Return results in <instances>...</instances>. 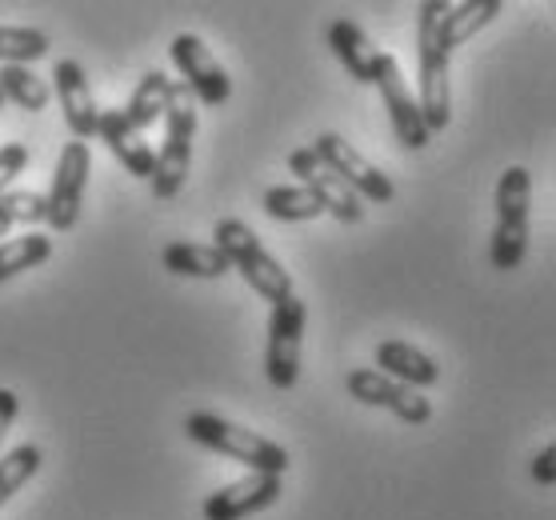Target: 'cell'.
Returning a JSON list of instances; mask_svg holds the SVG:
<instances>
[{
    "label": "cell",
    "instance_id": "cell-24",
    "mask_svg": "<svg viewBox=\"0 0 556 520\" xmlns=\"http://www.w3.org/2000/svg\"><path fill=\"white\" fill-rule=\"evenodd\" d=\"M40 56H49V37L37 28H13L0 25V64H33Z\"/></svg>",
    "mask_w": 556,
    "mask_h": 520
},
{
    "label": "cell",
    "instance_id": "cell-3",
    "mask_svg": "<svg viewBox=\"0 0 556 520\" xmlns=\"http://www.w3.org/2000/svg\"><path fill=\"white\" fill-rule=\"evenodd\" d=\"M501 13H505L501 0H465V4L425 0V4L417 9V49L453 56L456 45L472 40L481 28L493 25Z\"/></svg>",
    "mask_w": 556,
    "mask_h": 520
},
{
    "label": "cell",
    "instance_id": "cell-12",
    "mask_svg": "<svg viewBox=\"0 0 556 520\" xmlns=\"http://www.w3.org/2000/svg\"><path fill=\"white\" fill-rule=\"evenodd\" d=\"M289 168L301 177L304 189L325 204V213H332L337 220H344V225H361V220H365V204H361V196H356L353 189H344L341 180L316 161L313 149H296V153L289 156Z\"/></svg>",
    "mask_w": 556,
    "mask_h": 520
},
{
    "label": "cell",
    "instance_id": "cell-19",
    "mask_svg": "<svg viewBox=\"0 0 556 520\" xmlns=\"http://www.w3.org/2000/svg\"><path fill=\"white\" fill-rule=\"evenodd\" d=\"M168 101H173V80H168L165 68H149L144 77H140V85L132 89V97H128V125L137 128V132H144V128L161 125L168 113Z\"/></svg>",
    "mask_w": 556,
    "mask_h": 520
},
{
    "label": "cell",
    "instance_id": "cell-31",
    "mask_svg": "<svg viewBox=\"0 0 556 520\" xmlns=\"http://www.w3.org/2000/svg\"><path fill=\"white\" fill-rule=\"evenodd\" d=\"M4 232H9V229H4V225H0V237H4Z\"/></svg>",
    "mask_w": 556,
    "mask_h": 520
},
{
    "label": "cell",
    "instance_id": "cell-27",
    "mask_svg": "<svg viewBox=\"0 0 556 520\" xmlns=\"http://www.w3.org/2000/svg\"><path fill=\"white\" fill-rule=\"evenodd\" d=\"M25 165H28V149L25 144H0V196L9 192V185H13L21 173H25Z\"/></svg>",
    "mask_w": 556,
    "mask_h": 520
},
{
    "label": "cell",
    "instance_id": "cell-30",
    "mask_svg": "<svg viewBox=\"0 0 556 520\" xmlns=\"http://www.w3.org/2000/svg\"><path fill=\"white\" fill-rule=\"evenodd\" d=\"M0 109H4V92H0Z\"/></svg>",
    "mask_w": 556,
    "mask_h": 520
},
{
    "label": "cell",
    "instance_id": "cell-6",
    "mask_svg": "<svg viewBox=\"0 0 556 520\" xmlns=\"http://www.w3.org/2000/svg\"><path fill=\"white\" fill-rule=\"evenodd\" d=\"M304 317H308V308H304V301L296 296V292L273 305L268 344H265V372H268V384L280 389V393L301 381Z\"/></svg>",
    "mask_w": 556,
    "mask_h": 520
},
{
    "label": "cell",
    "instance_id": "cell-8",
    "mask_svg": "<svg viewBox=\"0 0 556 520\" xmlns=\"http://www.w3.org/2000/svg\"><path fill=\"white\" fill-rule=\"evenodd\" d=\"M92 173V153L89 144L68 140L56 156V173H52V189L45 196V220L52 232H73L80 220V204H85V185Z\"/></svg>",
    "mask_w": 556,
    "mask_h": 520
},
{
    "label": "cell",
    "instance_id": "cell-14",
    "mask_svg": "<svg viewBox=\"0 0 556 520\" xmlns=\"http://www.w3.org/2000/svg\"><path fill=\"white\" fill-rule=\"evenodd\" d=\"M280 496V477H265V472H249L244 481H232L225 489H216L204 500V520H244L268 508Z\"/></svg>",
    "mask_w": 556,
    "mask_h": 520
},
{
    "label": "cell",
    "instance_id": "cell-9",
    "mask_svg": "<svg viewBox=\"0 0 556 520\" xmlns=\"http://www.w3.org/2000/svg\"><path fill=\"white\" fill-rule=\"evenodd\" d=\"M168 52H173V64L180 68V77H185L189 92L201 104H208V109H220V104L232 97V80H228L225 64L216 61L213 49H208L201 37H192V33H180V37L173 40V49H168Z\"/></svg>",
    "mask_w": 556,
    "mask_h": 520
},
{
    "label": "cell",
    "instance_id": "cell-25",
    "mask_svg": "<svg viewBox=\"0 0 556 520\" xmlns=\"http://www.w3.org/2000/svg\"><path fill=\"white\" fill-rule=\"evenodd\" d=\"M40 460H45V453H40L37 444H21L9 457H0V505H4L16 489H25V484L37 477Z\"/></svg>",
    "mask_w": 556,
    "mask_h": 520
},
{
    "label": "cell",
    "instance_id": "cell-13",
    "mask_svg": "<svg viewBox=\"0 0 556 520\" xmlns=\"http://www.w3.org/2000/svg\"><path fill=\"white\" fill-rule=\"evenodd\" d=\"M52 92H56V101L64 109V121L73 128V140H92L97 137V101H92V89H89V77H85V68L76 61H56L52 64Z\"/></svg>",
    "mask_w": 556,
    "mask_h": 520
},
{
    "label": "cell",
    "instance_id": "cell-4",
    "mask_svg": "<svg viewBox=\"0 0 556 520\" xmlns=\"http://www.w3.org/2000/svg\"><path fill=\"white\" fill-rule=\"evenodd\" d=\"M192 137H197V104L185 80H173V101L165 113V144L156 153V168H152V196L156 201H173L185 189L192 165Z\"/></svg>",
    "mask_w": 556,
    "mask_h": 520
},
{
    "label": "cell",
    "instance_id": "cell-7",
    "mask_svg": "<svg viewBox=\"0 0 556 520\" xmlns=\"http://www.w3.org/2000/svg\"><path fill=\"white\" fill-rule=\"evenodd\" d=\"M316 153V161L329 168L332 177L341 180L344 189H353L356 196H365V201L372 204H389L392 196H396V189H392L389 173H380L368 156H361L349 144V140L341 137V132H320V137L308 144Z\"/></svg>",
    "mask_w": 556,
    "mask_h": 520
},
{
    "label": "cell",
    "instance_id": "cell-11",
    "mask_svg": "<svg viewBox=\"0 0 556 520\" xmlns=\"http://www.w3.org/2000/svg\"><path fill=\"white\" fill-rule=\"evenodd\" d=\"M377 89H380V101H384V113H389V125H392V132H396V140H401L405 149H413V153H420L432 137H429V128H425V121H420L417 97L408 92L401 64H396V56H389V52H380Z\"/></svg>",
    "mask_w": 556,
    "mask_h": 520
},
{
    "label": "cell",
    "instance_id": "cell-10",
    "mask_svg": "<svg viewBox=\"0 0 556 520\" xmlns=\"http://www.w3.org/2000/svg\"><path fill=\"white\" fill-rule=\"evenodd\" d=\"M344 384H349L353 401L372 405V408H389L392 417H401L405 424H429L432 420V401H425V396H420L417 389H408V384H396L392 377H384L380 368H353Z\"/></svg>",
    "mask_w": 556,
    "mask_h": 520
},
{
    "label": "cell",
    "instance_id": "cell-26",
    "mask_svg": "<svg viewBox=\"0 0 556 520\" xmlns=\"http://www.w3.org/2000/svg\"><path fill=\"white\" fill-rule=\"evenodd\" d=\"M45 220V196L40 192H4L0 196V225L13 229V225H37Z\"/></svg>",
    "mask_w": 556,
    "mask_h": 520
},
{
    "label": "cell",
    "instance_id": "cell-5",
    "mask_svg": "<svg viewBox=\"0 0 556 520\" xmlns=\"http://www.w3.org/2000/svg\"><path fill=\"white\" fill-rule=\"evenodd\" d=\"M529 196L532 177L525 165H508L496 180V229H493V265L501 272L520 268L529 253Z\"/></svg>",
    "mask_w": 556,
    "mask_h": 520
},
{
    "label": "cell",
    "instance_id": "cell-16",
    "mask_svg": "<svg viewBox=\"0 0 556 520\" xmlns=\"http://www.w3.org/2000/svg\"><path fill=\"white\" fill-rule=\"evenodd\" d=\"M420 121L432 132H444L453 121V80H448V56L420 52Z\"/></svg>",
    "mask_w": 556,
    "mask_h": 520
},
{
    "label": "cell",
    "instance_id": "cell-15",
    "mask_svg": "<svg viewBox=\"0 0 556 520\" xmlns=\"http://www.w3.org/2000/svg\"><path fill=\"white\" fill-rule=\"evenodd\" d=\"M97 137L113 149V156L128 168V177H144L152 180V168H156V149H152L144 132L128 125L125 109H104L97 116Z\"/></svg>",
    "mask_w": 556,
    "mask_h": 520
},
{
    "label": "cell",
    "instance_id": "cell-21",
    "mask_svg": "<svg viewBox=\"0 0 556 520\" xmlns=\"http://www.w3.org/2000/svg\"><path fill=\"white\" fill-rule=\"evenodd\" d=\"M0 92H4V101L21 104L25 113H45L52 101L49 80H40L25 64H0Z\"/></svg>",
    "mask_w": 556,
    "mask_h": 520
},
{
    "label": "cell",
    "instance_id": "cell-2",
    "mask_svg": "<svg viewBox=\"0 0 556 520\" xmlns=\"http://www.w3.org/2000/svg\"><path fill=\"white\" fill-rule=\"evenodd\" d=\"M185 432L189 441L213 448V453H225V457L241 460L253 472H265V477H285L289 472V453L280 448L277 441H268L261 432L244 429L237 420H225L216 413H189L185 417Z\"/></svg>",
    "mask_w": 556,
    "mask_h": 520
},
{
    "label": "cell",
    "instance_id": "cell-1",
    "mask_svg": "<svg viewBox=\"0 0 556 520\" xmlns=\"http://www.w3.org/2000/svg\"><path fill=\"white\" fill-rule=\"evenodd\" d=\"M213 244L225 253L228 268H237V272L244 277V284H249L256 296H265L268 305H277V301L292 296V277L277 265V256L268 253L265 244H261V237H256L244 220H237V216L216 220Z\"/></svg>",
    "mask_w": 556,
    "mask_h": 520
},
{
    "label": "cell",
    "instance_id": "cell-28",
    "mask_svg": "<svg viewBox=\"0 0 556 520\" xmlns=\"http://www.w3.org/2000/svg\"><path fill=\"white\" fill-rule=\"evenodd\" d=\"M532 481L544 484V489L556 484V444H544L541 453L532 457Z\"/></svg>",
    "mask_w": 556,
    "mask_h": 520
},
{
    "label": "cell",
    "instance_id": "cell-29",
    "mask_svg": "<svg viewBox=\"0 0 556 520\" xmlns=\"http://www.w3.org/2000/svg\"><path fill=\"white\" fill-rule=\"evenodd\" d=\"M16 408H21V401H16V393H13V389H0V441H4V436H9V429H13Z\"/></svg>",
    "mask_w": 556,
    "mask_h": 520
},
{
    "label": "cell",
    "instance_id": "cell-22",
    "mask_svg": "<svg viewBox=\"0 0 556 520\" xmlns=\"http://www.w3.org/2000/svg\"><path fill=\"white\" fill-rule=\"evenodd\" d=\"M52 256V241L45 232H25L13 241H0V280H13L28 268L45 265Z\"/></svg>",
    "mask_w": 556,
    "mask_h": 520
},
{
    "label": "cell",
    "instance_id": "cell-20",
    "mask_svg": "<svg viewBox=\"0 0 556 520\" xmlns=\"http://www.w3.org/2000/svg\"><path fill=\"white\" fill-rule=\"evenodd\" d=\"M168 272H177V277H201V280H216L232 272L225 261V253L216 249V244H197V241H173L165 244V253H161Z\"/></svg>",
    "mask_w": 556,
    "mask_h": 520
},
{
    "label": "cell",
    "instance_id": "cell-18",
    "mask_svg": "<svg viewBox=\"0 0 556 520\" xmlns=\"http://www.w3.org/2000/svg\"><path fill=\"white\" fill-rule=\"evenodd\" d=\"M377 368L384 372V377H392L396 384L417 389V393L441 381V368H437V360L420 353L417 344H405V341L377 344Z\"/></svg>",
    "mask_w": 556,
    "mask_h": 520
},
{
    "label": "cell",
    "instance_id": "cell-17",
    "mask_svg": "<svg viewBox=\"0 0 556 520\" xmlns=\"http://www.w3.org/2000/svg\"><path fill=\"white\" fill-rule=\"evenodd\" d=\"M329 49L337 52V61L349 68V77L356 85H377L380 68V49L368 40V33L349 16H337L329 25Z\"/></svg>",
    "mask_w": 556,
    "mask_h": 520
},
{
    "label": "cell",
    "instance_id": "cell-23",
    "mask_svg": "<svg viewBox=\"0 0 556 520\" xmlns=\"http://www.w3.org/2000/svg\"><path fill=\"white\" fill-rule=\"evenodd\" d=\"M265 213L273 220H316V216H325V204L316 201L313 192L304 189V185H277V189L265 192Z\"/></svg>",
    "mask_w": 556,
    "mask_h": 520
}]
</instances>
